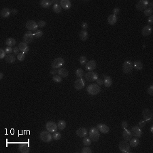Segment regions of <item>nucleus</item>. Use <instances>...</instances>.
I'll list each match as a JSON object with an SVG mask.
<instances>
[{"label":"nucleus","mask_w":153,"mask_h":153,"mask_svg":"<svg viewBox=\"0 0 153 153\" xmlns=\"http://www.w3.org/2000/svg\"><path fill=\"white\" fill-rule=\"evenodd\" d=\"M88 93L91 95H96L101 91V87L97 84H91L88 86L87 89Z\"/></svg>","instance_id":"f257e3e1"},{"label":"nucleus","mask_w":153,"mask_h":153,"mask_svg":"<svg viewBox=\"0 0 153 153\" xmlns=\"http://www.w3.org/2000/svg\"><path fill=\"white\" fill-rule=\"evenodd\" d=\"M89 137L91 139V141L97 142L98 141L99 137H100V133L99 131L97 128H91V130L89 131Z\"/></svg>","instance_id":"f03ea898"},{"label":"nucleus","mask_w":153,"mask_h":153,"mask_svg":"<svg viewBox=\"0 0 153 153\" xmlns=\"http://www.w3.org/2000/svg\"><path fill=\"white\" fill-rule=\"evenodd\" d=\"M65 64V60L61 57H57L53 60L51 63V67L53 69H59L61 68Z\"/></svg>","instance_id":"7ed1b4c3"},{"label":"nucleus","mask_w":153,"mask_h":153,"mask_svg":"<svg viewBox=\"0 0 153 153\" xmlns=\"http://www.w3.org/2000/svg\"><path fill=\"white\" fill-rule=\"evenodd\" d=\"M40 137L42 141H43L45 143H49L53 139V136L51 135L50 132L48 131H42L40 135Z\"/></svg>","instance_id":"20e7f679"},{"label":"nucleus","mask_w":153,"mask_h":153,"mask_svg":"<svg viewBox=\"0 0 153 153\" xmlns=\"http://www.w3.org/2000/svg\"><path fill=\"white\" fill-rule=\"evenodd\" d=\"M119 150H121V152L123 153H129L130 152L131 146L128 142L124 140L120 142L119 144Z\"/></svg>","instance_id":"39448f33"},{"label":"nucleus","mask_w":153,"mask_h":153,"mask_svg":"<svg viewBox=\"0 0 153 153\" xmlns=\"http://www.w3.org/2000/svg\"><path fill=\"white\" fill-rule=\"evenodd\" d=\"M133 68V63L129 60H127L123 63V71L125 73H131Z\"/></svg>","instance_id":"423d86ee"},{"label":"nucleus","mask_w":153,"mask_h":153,"mask_svg":"<svg viewBox=\"0 0 153 153\" xmlns=\"http://www.w3.org/2000/svg\"><path fill=\"white\" fill-rule=\"evenodd\" d=\"M142 116L143 119L146 122H151L153 119V114L150 110L148 108H145L142 111Z\"/></svg>","instance_id":"0eeeda50"},{"label":"nucleus","mask_w":153,"mask_h":153,"mask_svg":"<svg viewBox=\"0 0 153 153\" xmlns=\"http://www.w3.org/2000/svg\"><path fill=\"white\" fill-rule=\"evenodd\" d=\"M85 77L88 82H95L98 79V74L94 71H89L85 73Z\"/></svg>","instance_id":"6e6552de"},{"label":"nucleus","mask_w":153,"mask_h":153,"mask_svg":"<svg viewBox=\"0 0 153 153\" xmlns=\"http://www.w3.org/2000/svg\"><path fill=\"white\" fill-rule=\"evenodd\" d=\"M149 2L148 0H140L136 5V9L139 11H142L147 8L148 6Z\"/></svg>","instance_id":"1a4fd4ad"},{"label":"nucleus","mask_w":153,"mask_h":153,"mask_svg":"<svg viewBox=\"0 0 153 153\" xmlns=\"http://www.w3.org/2000/svg\"><path fill=\"white\" fill-rule=\"evenodd\" d=\"M46 131H48L50 133H55L56 132L58 129L57 125L53 121H49L46 124Z\"/></svg>","instance_id":"9d476101"},{"label":"nucleus","mask_w":153,"mask_h":153,"mask_svg":"<svg viewBox=\"0 0 153 153\" xmlns=\"http://www.w3.org/2000/svg\"><path fill=\"white\" fill-rule=\"evenodd\" d=\"M25 27L29 31H36L38 28V25L37 23H36L35 21L31 20V21H28L26 23Z\"/></svg>","instance_id":"9b49d317"},{"label":"nucleus","mask_w":153,"mask_h":153,"mask_svg":"<svg viewBox=\"0 0 153 153\" xmlns=\"http://www.w3.org/2000/svg\"><path fill=\"white\" fill-rule=\"evenodd\" d=\"M131 133L132 134V136H134L135 137L139 138L142 137V131L141 128H139L137 126H134L131 128Z\"/></svg>","instance_id":"f8f14e48"},{"label":"nucleus","mask_w":153,"mask_h":153,"mask_svg":"<svg viewBox=\"0 0 153 153\" xmlns=\"http://www.w3.org/2000/svg\"><path fill=\"white\" fill-rule=\"evenodd\" d=\"M85 87V80L83 78H78L74 82V88L76 90H81Z\"/></svg>","instance_id":"ddd939ff"},{"label":"nucleus","mask_w":153,"mask_h":153,"mask_svg":"<svg viewBox=\"0 0 153 153\" xmlns=\"http://www.w3.org/2000/svg\"><path fill=\"white\" fill-rule=\"evenodd\" d=\"M18 150L21 153H29L30 152V147L29 143L23 142L18 145Z\"/></svg>","instance_id":"4468645a"},{"label":"nucleus","mask_w":153,"mask_h":153,"mask_svg":"<svg viewBox=\"0 0 153 153\" xmlns=\"http://www.w3.org/2000/svg\"><path fill=\"white\" fill-rule=\"evenodd\" d=\"M33 38H34L33 33L31 32V31H28V32H27L24 35V36H23V41L25 43L30 44L32 42L33 40Z\"/></svg>","instance_id":"2eb2a0df"},{"label":"nucleus","mask_w":153,"mask_h":153,"mask_svg":"<svg viewBox=\"0 0 153 153\" xmlns=\"http://www.w3.org/2000/svg\"><path fill=\"white\" fill-rule=\"evenodd\" d=\"M96 62L94 60H91V61H88L87 63H86L85 69H86L87 71H92L96 68Z\"/></svg>","instance_id":"dca6fc26"},{"label":"nucleus","mask_w":153,"mask_h":153,"mask_svg":"<svg viewBox=\"0 0 153 153\" xmlns=\"http://www.w3.org/2000/svg\"><path fill=\"white\" fill-rule=\"evenodd\" d=\"M97 129L100 132H101L102 133H104V134L107 133L110 131L109 127L106 125H105V124H98V125H97Z\"/></svg>","instance_id":"f3484780"},{"label":"nucleus","mask_w":153,"mask_h":153,"mask_svg":"<svg viewBox=\"0 0 153 153\" xmlns=\"http://www.w3.org/2000/svg\"><path fill=\"white\" fill-rule=\"evenodd\" d=\"M75 133H76V135H77L78 137H85L88 135V131H87V129L86 128L81 127V128H79L78 130L76 131Z\"/></svg>","instance_id":"a211bd4d"},{"label":"nucleus","mask_w":153,"mask_h":153,"mask_svg":"<svg viewBox=\"0 0 153 153\" xmlns=\"http://www.w3.org/2000/svg\"><path fill=\"white\" fill-rule=\"evenodd\" d=\"M18 46V48H19L20 51H21V53H25V54L27 53L28 52H29V46H28L27 44L25 43L24 42L19 43Z\"/></svg>","instance_id":"6ab92c4d"},{"label":"nucleus","mask_w":153,"mask_h":153,"mask_svg":"<svg viewBox=\"0 0 153 153\" xmlns=\"http://www.w3.org/2000/svg\"><path fill=\"white\" fill-rule=\"evenodd\" d=\"M152 27L150 25H146L145 27H143L142 30V33L144 36H148L152 33Z\"/></svg>","instance_id":"aec40b11"},{"label":"nucleus","mask_w":153,"mask_h":153,"mask_svg":"<svg viewBox=\"0 0 153 153\" xmlns=\"http://www.w3.org/2000/svg\"><path fill=\"white\" fill-rule=\"evenodd\" d=\"M60 5L65 10H69L71 7V3L69 0H61Z\"/></svg>","instance_id":"412c9836"},{"label":"nucleus","mask_w":153,"mask_h":153,"mask_svg":"<svg viewBox=\"0 0 153 153\" xmlns=\"http://www.w3.org/2000/svg\"><path fill=\"white\" fill-rule=\"evenodd\" d=\"M123 139L127 141V142H129L130 141V139H131L132 137V134L131 133L130 130H128V129H124V131L123 133Z\"/></svg>","instance_id":"4be33fe9"},{"label":"nucleus","mask_w":153,"mask_h":153,"mask_svg":"<svg viewBox=\"0 0 153 153\" xmlns=\"http://www.w3.org/2000/svg\"><path fill=\"white\" fill-rule=\"evenodd\" d=\"M11 10H10L9 8H4L1 11V16L3 18H8L10 14H11Z\"/></svg>","instance_id":"5701e85b"},{"label":"nucleus","mask_w":153,"mask_h":153,"mask_svg":"<svg viewBox=\"0 0 153 153\" xmlns=\"http://www.w3.org/2000/svg\"><path fill=\"white\" fill-rule=\"evenodd\" d=\"M107 22L110 25H114L117 22V16L114 14H110L107 17Z\"/></svg>","instance_id":"b1692460"},{"label":"nucleus","mask_w":153,"mask_h":153,"mask_svg":"<svg viewBox=\"0 0 153 153\" xmlns=\"http://www.w3.org/2000/svg\"><path fill=\"white\" fill-rule=\"evenodd\" d=\"M103 85L105 87L109 88L112 85V79L110 78V76H106L105 75V78H104V80H103Z\"/></svg>","instance_id":"393cba45"},{"label":"nucleus","mask_w":153,"mask_h":153,"mask_svg":"<svg viewBox=\"0 0 153 153\" xmlns=\"http://www.w3.org/2000/svg\"><path fill=\"white\" fill-rule=\"evenodd\" d=\"M58 75H60L61 77L66 78L69 75V71L65 68H59L58 70Z\"/></svg>","instance_id":"a878e982"},{"label":"nucleus","mask_w":153,"mask_h":153,"mask_svg":"<svg viewBox=\"0 0 153 153\" xmlns=\"http://www.w3.org/2000/svg\"><path fill=\"white\" fill-rule=\"evenodd\" d=\"M79 37H80V40L82 41H86L88 37H89V33L86 30H82L80 31V34H79Z\"/></svg>","instance_id":"bb28decb"},{"label":"nucleus","mask_w":153,"mask_h":153,"mask_svg":"<svg viewBox=\"0 0 153 153\" xmlns=\"http://www.w3.org/2000/svg\"><path fill=\"white\" fill-rule=\"evenodd\" d=\"M40 4L44 8H48L50 6H51V5L53 4H52V2L49 0H41Z\"/></svg>","instance_id":"cd10ccee"},{"label":"nucleus","mask_w":153,"mask_h":153,"mask_svg":"<svg viewBox=\"0 0 153 153\" xmlns=\"http://www.w3.org/2000/svg\"><path fill=\"white\" fill-rule=\"evenodd\" d=\"M133 68H135L137 70H142L143 69V67H144L143 63L140 61H135L133 63Z\"/></svg>","instance_id":"c85d7f7f"},{"label":"nucleus","mask_w":153,"mask_h":153,"mask_svg":"<svg viewBox=\"0 0 153 153\" xmlns=\"http://www.w3.org/2000/svg\"><path fill=\"white\" fill-rule=\"evenodd\" d=\"M139 144V139L137 137H135V138H133V139H130V142H129V145L130 146L133 147V148H135L137 147Z\"/></svg>","instance_id":"c756f323"},{"label":"nucleus","mask_w":153,"mask_h":153,"mask_svg":"<svg viewBox=\"0 0 153 153\" xmlns=\"http://www.w3.org/2000/svg\"><path fill=\"white\" fill-rule=\"evenodd\" d=\"M6 44L8 46H10V47H12V46H14L16 45V41L15 40L14 38H13V37H9V38H8V39L6 40Z\"/></svg>","instance_id":"7c9ffc66"},{"label":"nucleus","mask_w":153,"mask_h":153,"mask_svg":"<svg viewBox=\"0 0 153 153\" xmlns=\"http://www.w3.org/2000/svg\"><path fill=\"white\" fill-rule=\"evenodd\" d=\"M57 127H58V129H59L60 131L64 130L65 128L66 127V122L63 120L59 121L57 123Z\"/></svg>","instance_id":"2f4dec72"},{"label":"nucleus","mask_w":153,"mask_h":153,"mask_svg":"<svg viewBox=\"0 0 153 153\" xmlns=\"http://www.w3.org/2000/svg\"><path fill=\"white\" fill-rule=\"evenodd\" d=\"M6 61L8 63H14L16 61V57L14 55L10 54V55H7L6 57Z\"/></svg>","instance_id":"473e14b6"},{"label":"nucleus","mask_w":153,"mask_h":153,"mask_svg":"<svg viewBox=\"0 0 153 153\" xmlns=\"http://www.w3.org/2000/svg\"><path fill=\"white\" fill-rule=\"evenodd\" d=\"M61 5L59 4H54L53 6V10L54 12L57 13V14H59V13H61Z\"/></svg>","instance_id":"72a5a7b5"},{"label":"nucleus","mask_w":153,"mask_h":153,"mask_svg":"<svg viewBox=\"0 0 153 153\" xmlns=\"http://www.w3.org/2000/svg\"><path fill=\"white\" fill-rule=\"evenodd\" d=\"M91 143H92V141L91 139H90V137H84V139H83V144H84V145L86 146H89L91 145Z\"/></svg>","instance_id":"f704fd0d"},{"label":"nucleus","mask_w":153,"mask_h":153,"mask_svg":"<svg viewBox=\"0 0 153 153\" xmlns=\"http://www.w3.org/2000/svg\"><path fill=\"white\" fill-rule=\"evenodd\" d=\"M152 13H153V10L152 9V8H146V10H144V14L145 16H150L151 15H152Z\"/></svg>","instance_id":"c9c22d12"},{"label":"nucleus","mask_w":153,"mask_h":153,"mask_svg":"<svg viewBox=\"0 0 153 153\" xmlns=\"http://www.w3.org/2000/svg\"><path fill=\"white\" fill-rule=\"evenodd\" d=\"M75 75H76V76H77L78 78H82V76L84 75V71H83V70H82V69L80 68L77 69L76 71H75Z\"/></svg>","instance_id":"e433bc0d"},{"label":"nucleus","mask_w":153,"mask_h":153,"mask_svg":"<svg viewBox=\"0 0 153 153\" xmlns=\"http://www.w3.org/2000/svg\"><path fill=\"white\" fill-rule=\"evenodd\" d=\"M33 35H34V37H36V38H39V37H41L42 35H43V31L42 30H36L34 33H33Z\"/></svg>","instance_id":"4c0bfd02"},{"label":"nucleus","mask_w":153,"mask_h":153,"mask_svg":"<svg viewBox=\"0 0 153 153\" xmlns=\"http://www.w3.org/2000/svg\"><path fill=\"white\" fill-rule=\"evenodd\" d=\"M52 136H53V139H55V140H59L61 138V134L59 132L53 133Z\"/></svg>","instance_id":"58836bf2"},{"label":"nucleus","mask_w":153,"mask_h":153,"mask_svg":"<svg viewBox=\"0 0 153 153\" xmlns=\"http://www.w3.org/2000/svg\"><path fill=\"white\" fill-rule=\"evenodd\" d=\"M53 80L55 82H57V83H59V82H62V77H61V76H60V75H53Z\"/></svg>","instance_id":"ea45409f"},{"label":"nucleus","mask_w":153,"mask_h":153,"mask_svg":"<svg viewBox=\"0 0 153 153\" xmlns=\"http://www.w3.org/2000/svg\"><path fill=\"white\" fill-rule=\"evenodd\" d=\"M87 61V57H85V56H82V57H80V59H79V62H80L81 65H86Z\"/></svg>","instance_id":"a19ab883"},{"label":"nucleus","mask_w":153,"mask_h":153,"mask_svg":"<svg viewBox=\"0 0 153 153\" xmlns=\"http://www.w3.org/2000/svg\"><path fill=\"white\" fill-rule=\"evenodd\" d=\"M25 59V53H19L18 55H17V59L19 61H24Z\"/></svg>","instance_id":"79ce46f5"},{"label":"nucleus","mask_w":153,"mask_h":153,"mask_svg":"<svg viewBox=\"0 0 153 153\" xmlns=\"http://www.w3.org/2000/svg\"><path fill=\"white\" fill-rule=\"evenodd\" d=\"M6 56V53L5 50H4L3 48H0V59H4Z\"/></svg>","instance_id":"37998d69"},{"label":"nucleus","mask_w":153,"mask_h":153,"mask_svg":"<svg viewBox=\"0 0 153 153\" xmlns=\"http://www.w3.org/2000/svg\"><path fill=\"white\" fill-rule=\"evenodd\" d=\"M82 153H91L92 152V150L90 148H89V146H87V147H85L83 148L81 151Z\"/></svg>","instance_id":"c03bdc74"},{"label":"nucleus","mask_w":153,"mask_h":153,"mask_svg":"<svg viewBox=\"0 0 153 153\" xmlns=\"http://www.w3.org/2000/svg\"><path fill=\"white\" fill-rule=\"evenodd\" d=\"M37 25H38V27L43 28L46 26V23L44 21H39L37 23Z\"/></svg>","instance_id":"a18cd8bd"},{"label":"nucleus","mask_w":153,"mask_h":153,"mask_svg":"<svg viewBox=\"0 0 153 153\" xmlns=\"http://www.w3.org/2000/svg\"><path fill=\"white\" fill-rule=\"evenodd\" d=\"M146 122L145 121H139V123H138V127L139 128H144V127L146 126Z\"/></svg>","instance_id":"49530a36"},{"label":"nucleus","mask_w":153,"mask_h":153,"mask_svg":"<svg viewBox=\"0 0 153 153\" xmlns=\"http://www.w3.org/2000/svg\"><path fill=\"white\" fill-rule=\"evenodd\" d=\"M5 51H6V54H8V55H10V53L13 51V49H12V47H10V46H8V47H6V49H5Z\"/></svg>","instance_id":"de8ad7c7"},{"label":"nucleus","mask_w":153,"mask_h":153,"mask_svg":"<svg viewBox=\"0 0 153 153\" xmlns=\"http://www.w3.org/2000/svg\"><path fill=\"white\" fill-rule=\"evenodd\" d=\"M148 93L150 96H153V85H151L148 89Z\"/></svg>","instance_id":"09e8293b"},{"label":"nucleus","mask_w":153,"mask_h":153,"mask_svg":"<svg viewBox=\"0 0 153 153\" xmlns=\"http://www.w3.org/2000/svg\"><path fill=\"white\" fill-rule=\"evenodd\" d=\"M96 82H97V85H98L99 87L100 86H102V85H103V80H102V79H101V78H99L96 80Z\"/></svg>","instance_id":"8fccbe9b"},{"label":"nucleus","mask_w":153,"mask_h":153,"mask_svg":"<svg viewBox=\"0 0 153 153\" xmlns=\"http://www.w3.org/2000/svg\"><path fill=\"white\" fill-rule=\"evenodd\" d=\"M121 126H122V127H123L124 129H125L128 127V123H127V122H126V121H123L122 123H121Z\"/></svg>","instance_id":"3c124183"},{"label":"nucleus","mask_w":153,"mask_h":153,"mask_svg":"<svg viewBox=\"0 0 153 153\" xmlns=\"http://www.w3.org/2000/svg\"><path fill=\"white\" fill-rule=\"evenodd\" d=\"M120 11H121V10H120L119 8H115L113 10V13H114L113 14H114V15H116V16H117V14H119Z\"/></svg>","instance_id":"603ef678"},{"label":"nucleus","mask_w":153,"mask_h":153,"mask_svg":"<svg viewBox=\"0 0 153 153\" xmlns=\"http://www.w3.org/2000/svg\"><path fill=\"white\" fill-rule=\"evenodd\" d=\"M81 27H82V30H86L88 28V24L86 22H83L81 25Z\"/></svg>","instance_id":"864d4df0"},{"label":"nucleus","mask_w":153,"mask_h":153,"mask_svg":"<svg viewBox=\"0 0 153 153\" xmlns=\"http://www.w3.org/2000/svg\"><path fill=\"white\" fill-rule=\"evenodd\" d=\"M19 51H20V50H19L18 46H15L14 49H13V52H14V53L15 55H18V54H19Z\"/></svg>","instance_id":"5fc2aeb1"},{"label":"nucleus","mask_w":153,"mask_h":153,"mask_svg":"<svg viewBox=\"0 0 153 153\" xmlns=\"http://www.w3.org/2000/svg\"><path fill=\"white\" fill-rule=\"evenodd\" d=\"M148 22L149 23V25H152L153 24V16L152 15H151L150 16H149L148 19Z\"/></svg>","instance_id":"6e6d98bb"},{"label":"nucleus","mask_w":153,"mask_h":153,"mask_svg":"<svg viewBox=\"0 0 153 153\" xmlns=\"http://www.w3.org/2000/svg\"><path fill=\"white\" fill-rule=\"evenodd\" d=\"M50 73L51 75H55L57 73H58V70H57L56 69H53L50 71Z\"/></svg>","instance_id":"4d7b16f0"},{"label":"nucleus","mask_w":153,"mask_h":153,"mask_svg":"<svg viewBox=\"0 0 153 153\" xmlns=\"http://www.w3.org/2000/svg\"><path fill=\"white\" fill-rule=\"evenodd\" d=\"M11 12H12V14L15 15V14H16L17 13H18V10H17L16 9H12Z\"/></svg>","instance_id":"13d9d810"},{"label":"nucleus","mask_w":153,"mask_h":153,"mask_svg":"<svg viewBox=\"0 0 153 153\" xmlns=\"http://www.w3.org/2000/svg\"><path fill=\"white\" fill-rule=\"evenodd\" d=\"M52 4H59V0H52Z\"/></svg>","instance_id":"bf43d9fd"},{"label":"nucleus","mask_w":153,"mask_h":153,"mask_svg":"<svg viewBox=\"0 0 153 153\" xmlns=\"http://www.w3.org/2000/svg\"><path fill=\"white\" fill-rule=\"evenodd\" d=\"M148 6H150V8H152V6H153V3L152 2H149L148 4Z\"/></svg>","instance_id":"052dcab7"},{"label":"nucleus","mask_w":153,"mask_h":153,"mask_svg":"<svg viewBox=\"0 0 153 153\" xmlns=\"http://www.w3.org/2000/svg\"><path fill=\"white\" fill-rule=\"evenodd\" d=\"M3 78H4V73L2 72L0 73V80H2Z\"/></svg>","instance_id":"680f3d73"},{"label":"nucleus","mask_w":153,"mask_h":153,"mask_svg":"<svg viewBox=\"0 0 153 153\" xmlns=\"http://www.w3.org/2000/svg\"><path fill=\"white\" fill-rule=\"evenodd\" d=\"M150 132L152 133H153V127H152V126L151 127V128H150Z\"/></svg>","instance_id":"e2e57ef3"}]
</instances>
